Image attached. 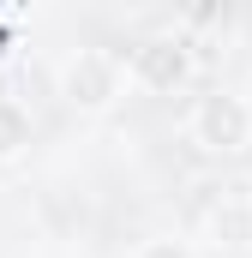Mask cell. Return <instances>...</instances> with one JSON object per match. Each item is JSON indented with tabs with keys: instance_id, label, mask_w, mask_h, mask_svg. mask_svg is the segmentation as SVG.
Here are the masks:
<instances>
[{
	"instance_id": "cell-1",
	"label": "cell",
	"mask_w": 252,
	"mask_h": 258,
	"mask_svg": "<svg viewBox=\"0 0 252 258\" xmlns=\"http://www.w3.org/2000/svg\"><path fill=\"white\" fill-rule=\"evenodd\" d=\"M186 138L210 156H240L252 150V102L234 96V90H210L192 102V120H186Z\"/></svg>"
},
{
	"instance_id": "cell-2",
	"label": "cell",
	"mask_w": 252,
	"mask_h": 258,
	"mask_svg": "<svg viewBox=\"0 0 252 258\" xmlns=\"http://www.w3.org/2000/svg\"><path fill=\"white\" fill-rule=\"evenodd\" d=\"M120 72L126 84H138V90H150V96H168V90H180L192 72V54L180 36H144V42H132L120 54Z\"/></svg>"
},
{
	"instance_id": "cell-3",
	"label": "cell",
	"mask_w": 252,
	"mask_h": 258,
	"mask_svg": "<svg viewBox=\"0 0 252 258\" xmlns=\"http://www.w3.org/2000/svg\"><path fill=\"white\" fill-rule=\"evenodd\" d=\"M126 72H120V54H108V48H78L60 72V90L72 108H84V114H96V108H108L114 96H120Z\"/></svg>"
},
{
	"instance_id": "cell-4",
	"label": "cell",
	"mask_w": 252,
	"mask_h": 258,
	"mask_svg": "<svg viewBox=\"0 0 252 258\" xmlns=\"http://www.w3.org/2000/svg\"><path fill=\"white\" fill-rule=\"evenodd\" d=\"M210 234H216V246H252V180H234L216 192Z\"/></svg>"
},
{
	"instance_id": "cell-5",
	"label": "cell",
	"mask_w": 252,
	"mask_h": 258,
	"mask_svg": "<svg viewBox=\"0 0 252 258\" xmlns=\"http://www.w3.org/2000/svg\"><path fill=\"white\" fill-rule=\"evenodd\" d=\"M24 144H30V108L18 96H0V162L24 156Z\"/></svg>"
},
{
	"instance_id": "cell-6",
	"label": "cell",
	"mask_w": 252,
	"mask_h": 258,
	"mask_svg": "<svg viewBox=\"0 0 252 258\" xmlns=\"http://www.w3.org/2000/svg\"><path fill=\"white\" fill-rule=\"evenodd\" d=\"M132 258H192V252L180 246V240H168V234H156V240H144V246H138Z\"/></svg>"
}]
</instances>
